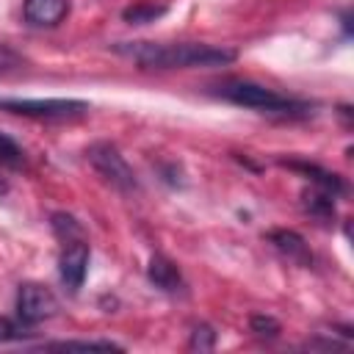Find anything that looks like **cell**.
Instances as JSON below:
<instances>
[{"mask_svg":"<svg viewBox=\"0 0 354 354\" xmlns=\"http://www.w3.org/2000/svg\"><path fill=\"white\" fill-rule=\"evenodd\" d=\"M0 166L3 169H22L25 166V149L6 133H0Z\"/></svg>","mask_w":354,"mask_h":354,"instance_id":"5bb4252c","label":"cell"},{"mask_svg":"<svg viewBox=\"0 0 354 354\" xmlns=\"http://www.w3.org/2000/svg\"><path fill=\"white\" fill-rule=\"evenodd\" d=\"M188 346L196 351H207V348H213L216 346V332H213V326H207V324H199V326H194V332H191V340H188Z\"/></svg>","mask_w":354,"mask_h":354,"instance_id":"ac0fdd59","label":"cell"},{"mask_svg":"<svg viewBox=\"0 0 354 354\" xmlns=\"http://www.w3.org/2000/svg\"><path fill=\"white\" fill-rule=\"evenodd\" d=\"M282 163H285L288 169H296V171L307 174V180H313L315 188H324V191H329L332 196H337V194L346 191L343 180H340L335 171H326V169H321V166H315V163H307V160H282Z\"/></svg>","mask_w":354,"mask_h":354,"instance_id":"30bf717a","label":"cell"},{"mask_svg":"<svg viewBox=\"0 0 354 354\" xmlns=\"http://www.w3.org/2000/svg\"><path fill=\"white\" fill-rule=\"evenodd\" d=\"M249 329H252L257 337H266V340H274V337L282 332L279 321H277V318H271V315H266V313L252 315V318H249Z\"/></svg>","mask_w":354,"mask_h":354,"instance_id":"2e32d148","label":"cell"},{"mask_svg":"<svg viewBox=\"0 0 354 354\" xmlns=\"http://www.w3.org/2000/svg\"><path fill=\"white\" fill-rule=\"evenodd\" d=\"M335 196L329 194V191H324V188H310L307 194H304V207H307V213L313 216V218H318V221H332L335 218V202H332Z\"/></svg>","mask_w":354,"mask_h":354,"instance_id":"8fae6325","label":"cell"},{"mask_svg":"<svg viewBox=\"0 0 354 354\" xmlns=\"http://www.w3.org/2000/svg\"><path fill=\"white\" fill-rule=\"evenodd\" d=\"M166 14V6H158V3H133L130 8L122 11V19L130 22V25H147V22H155L158 17Z\"/></svg>","mask_w":354,"mask_h":354,"instance_id":"4fadbf2b","label":"cell"},{"mask_svg":"<svg viewBox=\"0 0 354 354\" xmlns=\"http://www.w3.org/2000/svg\"><path fill=\"white\" fill-rule=\"evenodd\" d=\"M268 243H271L282 257H288V260L296 263V266H310V263H313V252H310L307 241H304L299 232H293V230H271V232H268Z\"/></svg>","mask_w":354,"mask_h":354,"instance_id":"ba28073f","label":"cell"},{"mask_svg":"<svg viewBox=\"0 0 354 354\" xmlns=\"http://www.w3.org/2000/svg\"><path fill=\"white\" fill-rule=\"evenodd\" d=\"M50 224H53V232H55L64 243L72 241V238H83L80 221H77L75 216H69V213H53V216H50Z\"/></svg>","mask_w":354,"mask_h":354,"instance_id":"9a60e30c","label":"cell"},{"mask_svg":"<svg viewBox=\"0 0 354 354\" xmlns=\"http://www.w3.org/2000/svg\"><path fill=\"white\" fill-rule=\"evenodd\" d=\"M69 14L66 0H25L22 3V19L33 28H55Z\"/></svg>","mask_w":354,"mask_h":354,"instance_id":"52a82bcc","label":"cell"},{"mask_svg":"<svg viewBox=\"0 0 354 354\" xmlns=\"http://www.w3.org/2000/svg\"><path fill=\"white\" fill-rule=\"evenodd\" d=\"M14 337H19V326H17L14 321H8V318L0 315V343L14 340Z\"/></svg>","mask_w":354,"mask_h":354,"instance_id":"d6986e66","label":"cell"},{"mask_svg":"<svg viewBox=\"0 0 354 354\" xmlns=\"http://www.w3.org/2000/svg\"><path fill=\"white\" fill-rule=\"evenodd\" d=\"M147 277L149 282L163 290V293H185V279H183V271L163 254H155L147 266Z\"/></svg>","mask_w":354,"mask_h":354,"instance_id":"9c48e42d","label":"cell"},{"mask_svg":"<svg viewBox=\"0 0 354 354\" xmlns=\"http://www.w3.org/2000/svg\"><path fill=\"white\" fill-rule=\"evenodd\" d=\"M25 66V55L17 53L11 44H3L0 41V75H8V72H17Z\"/></svg>","mask_w":354,"mask_h":354,"instance_id":"e0dca14e","label":"cell"},{"mask_svg":"<svg viewBox=\"0 0 354 354\" xmlns=\"http://www.w3.org/2000/svg\"><path fill=\"white\" fill-rule=\"evenodd\" d=\"M0 111L30 116V119H75L91 111L86 100L69 97H50V100H30V97H0Z\"/></svg>","mask_w":354,"mask_h":354,"instance_id":"277c9868","label":"cell"},{"mask_svg":"<svg viewBox=\"0 0 354 354\" xmlns=\"http://www.w3.org/2000/svg\"><path fill=\"white\" fill-rule=\"evenodd\" d=\"M58 313V299L53 296L50 288L39 285V282H22L17 290V315L22 324L33 326L41 324L47 318H53Z\"/></svg>","mask_w":354,"mask_h":354,"instance_id":"5b68a950","label":"cell"},{"mask_svg":"<svg viewBox=\"0 0 354 354\" xmlns=\"http://www.w3.org/2000/svg\"><path fill=\"white\" fill-rule=\"evenodd\" d=\"M86 160L94 166V171L116 191L122 194H133L138 191V180H136V171L130 169V163L124 160V155L119 152L116 144L111 141H94L88 149H86Z\"/></svg>","mask_w":354,"mask_h":354,"instance_id":"3957f363","label":"cell"},{"mask_svg":"<svg viewBox=\"0 0 354 354\" xmlns=\"http://www.w3.org/2000/svg\"><path fill=\"white\" fill-rule=\"evenodd\" d=\"M88 260H91V249L86 238H72L64 243L58 257V277L69 293H77L83 288V279L88 274Z\"/></svg>","mask_w":354,"mask_h":354,"instance_id":"8992f818","label":"cell"},{"mask_svg":"<svg viewBox=\"0 0 354 354\" xmlns=\"http://www.w3.org/2000/svg\"><path fill=\"white\" fill-rule=\"evenodd\" d=\"M113 53L130 58L141 69H210L238 58L232 47L205 41H119Z\"/></svg>","mask_w":354,"mask_h":354,"instance_id":"6da1fadb","label":"cell"},{"mask_svg":"<svg viewBox=\"0 0 354 354\" xmlns=\"http://www.w3.org/2000/svg\"><path fill=\"white\" fill-rule=\"evenodd\" d=\"M213 94L227 100V102H235V105H243V108H252V111H263V113L299 116V113L310 111V102H301L296 97L266 88L254 80H224V83L213 86Z\"/></svg>","mask_w":354,"mask_h":354,"instance_id":"7a4b0ae2","label":"cell"},{"mask_svg":"<svg viewBox=\"0 0 354 354\" xmlns=\"http://www.w3.org/2000/svg\"><path fill=\"white\" fill-rule=\"evenodd\" d=\"M41 348H53V351H122V346L113 340H53V343H44Z\"/></svg>","mask_w":354,"mask_h":354,"instance_id":"7c38bea8","label":"cell"}]
</instances>
